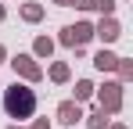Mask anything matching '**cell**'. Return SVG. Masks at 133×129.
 <instances>
[{"mask_svg": "<svg viewBox=\"0 0 133 129\" xmlns=\"http://www.w3.org/2000/svg\"><path fill=\"white\" fill-rule=\"evenodd\" d=\"M32 90H25V86H15L11 93H7V111L15 115V118H25L29 111H32Z\"/></svg>", "mask_w": 133, "mask_h": 129, "instance_id": "1", "label": "cell"}]
</instances>
